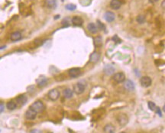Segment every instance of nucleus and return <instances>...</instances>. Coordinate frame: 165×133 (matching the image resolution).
Here are the masks:
<instances>
[{
  "mask_svg": "<svg viewBox=\"0 0 165 133\" xmlns=\"http://www.w3.org/2000/svg\"><path fill=\"white\" fill-rule=\"evenodd\" d=\"M30 109H31L32 110H34L36 113H40L41 112H43L44 109V103L41 102V100H37L35 102H34L31 106H30Z\"/></svg>",
  "mask_w": 165,
  "mask_h": 133,
  "instance_id": "f257e3e1",
  "label": "nucleus"
},
{
  "mask_svg": "<svg viewBox=\"0 0 165 133\" xmlns=\"http://www.w3.org/2000/svg\"><path fill=\"white\" fill-rule=\"evenodd\" d=\"M60 97V92L57 89H53L48 93V98L52 101H56Z\"/></svg>",
  "mask_w": 165,
  "mask_h": 133,
  "instance_id": "f03ea898",
  "label": "nucleus"
},
{
  "mask_svg": "<svg viewBox=\"0 0 165 133\" xmlns=\"http://www.w3.org/2000/svg\"><path fill=\"white\" fill-rule=\"evenodd\" d=\"M117 122L121 126H125L128 122V118L125 114H119L117 116Z\"/></svg>",
  "mask_w": 165,
  "mask_h": 133,
  "instance_id": "7ed1b4c3",
  "label": "nucleus"
},
{
  "mask_svg": "<svg viewBox=\"0 0 165 133\" xmlns=\"http://www.w3.org/2000/svg\"><path fill=\"white\" fill-rule=\"evenodd\" d=\"M151 83H152L151 79L147 76H144L143 77H142L140 80V84H141L142 87H145V88L149 87L151 85Z\"/></svg>",
  "mask_w": 165,
  "mask_h": 133,
  "instance_id": "20e7f679",
  "label": "nucleus"
},
{
  "mask_svg": "<svg viewBox=\"0 0 165 133\" xmlns=\"http://www.w3.org/2000/svg\"><path fill=\"white\" fill-rule=\"evenodd\" d=\"M85 88H86V86H85L82 83L79 82V83H77V84L74 85L73 91H74L77 94L80 95V94H82V93L84 92Z\"/></svg>",
  "mask_w": 165,
  "mask_h": 133,
  "instance_id": "39448f33",
  "label": "nucleus"
},
{
  "mask_svg": "<svg viewBox=\"0 0 165 133\" xmlns=\"http://www.w3.org/2000/svg\"><path fill=\"white\" fill-rule=\"evenodd\" d=\"M113 80L118 84H122L125 80V75L123 73H116L113 76Z\"/></svg>",
  "mask_w": 165,
  "mask_h": 133,
  "instance_id": "423d86ee",
  "label": "nucleus"
},
{
  "mask_svg": "<svg viewBox=\"0 0 165 133\" xmlns=\"http://www.w3.org/2000/svg\"><path fill=\"white\" fill-rule=\"evenodd\" d=\"M82 72L80 68H72L69 70V75L73 78H77L81 75Z\"/></svg>",
  "mask_w": 165,
  "mask_h": 133,
  "instance_id": "0eeeda50",
  "label": "nucleus"
},
{
  "mask_svg": "<svg viewBox=\"0 0 165 133\" xmlns=\"http://www.w3.org/2000/svg\"><path fill=\"white\" fill-rule=\"evenodd\" d=\"M37 114L38 113H36L35 111L29 108L25 112V118L28 120H34L36 118Z\"/></svg>",
  "mask_w": 165,
  "mask_h": 133,
  "instance_id": "6e6552de",
  "label": "nucleus"
},
{
  "mask_svg": "<svg viewBox=\"0 0 165 133\" xmlns=\"http://www.w3.org/2000/svg\"><path fill=\"white\" fill-rule=\"evenodd\" d=\"M124 87L126 90L128 91H133L135 89V84L133 83V81L130 80H125L124 81Z\"/></svg>",
  "mask_w": 165,
  "mask_h": 133,
  "instance_id": "1a4fd4ad",
  "label": "nucleus"
},
{
  "mask_svg": "<svg viewBox=\"0 0 165 133\" xmlns=\"http://www.w3.org/2000/svg\"><path fill=\"white\" fill-rule=\"evenodd\" d=\"M104 18L105 19V21L108 22H113L116 19V15L114 12H106L104 14Z\"/></svg>",
  "mask_w": 165,
  "mask_h": 133,
  "instance_id": "9d476101",
  "label": "nucleus"
},
{
  "mask_svg": "<svg viewBox=\"0 0 165 133\" xmlns=\"http://www.w3.org/2000/svg\"><path fill=\"white\" fill-rule=\"evenodd\" d=\"M122 5V2L120 0H112L110 2V7L114 10L119 9Z\"/></svg>",
  "mask_w": 165,
  "mask_h": 133,
  "instance_id": "9b49d317",
  "label": "nucleus"
},
{
  "mask_svg": "<svg viewBox=\"0 0 165 133\" xmlns=\"http://www.w3.org/2000/svg\"><path fill=\"white\" fill-rule=\"evenodd\" d=\"M71 22L75 26H82L83 24V19L79 16H75L72 19Z\"/></svg>",
  "mask_w": 165,
  "mask_h": 133,
  "instance_id": "f8f14e48",
  "label": "nucleus"
},
{
  "mask_svg": "<svg viewBox=\"0 0 165 133\" xmlns=\"http://www.w3.org/2000/svg\"><path fill=\"white\" fill-rule=\"evenodd\" d=\"M87 28H88L89 31L92 34H96L99 31L97 25L94 23H89L87 26Z\"/></svg>",
  "mask_w": 165,
  "mask_h": 133,
  "instance_id": "ddd939ff",
  "label": "nucleus"
},
{
  "mask_svg": "<svg viewBox=\"0 0 165 133\" xmlns=\"http://www.w3.org/2000/svg\"><path fill=\"white\" fill-rule=\"evenodd\" d=\"M103 130L105 133H115L116 132V127L112 124H107L104 126Z\"/></svg>",
  "mask_w": 165,
  "mask_h": 133,
  "instance_id": "4468645a",
  "label": "nucleus"
},
{
  "mask_svg": "<svg viewBox=\"0 0 165 133\" xmlns=\"http://www.w3.org/2000/svg\"><path fill=\"white\" fill-rule=\"evenodd\" d=\"M27 100L28 99L25 95H20L16 99V102L19 106H24L27 103Z\"/></svg>",
  "mask_w": 165,
  "mask_h": 133,
  "instance_id": "2eb2a0df",
  "label": "nucleus"
},
{
  "mask_svg": "<svg viewBox=\"0 0 165 133\" xmlns=\"http://www.w3.org/2000/svg\"><path fill=\"white\" fill-rule=\"evenodd\" d=\"M44 3L48 9H54L57 6V0H45Z\"/></svg>",
  "mask_w": 165,
  "mask_h": 133,
  "instance_id": "dca6fc26",
  "label": "nucleus"
},
{
  "mask_svg": "<svg viewBox=\"0 0 165 133\" xmlns=\"http://www.w3.org/2000/svg\"><path fill=\"white\" fill-rule=\"evenodd\" d=\"M100 54L95 51V52L92 53V54L90 55V58H89L90 62L91 63H97L98 61L100 60Z\"/></svg>",
  "mask_w": 165,
  "mask_h": 133,
  "instance_id": "f3484780",
  "label": "nucleus"
},
{
  "mask_svg": "<svg viewBox=\"0 0 165 133\" xmlns=\"http://www.w3.org/2000/svg\"><path fill=\"white\" fill-rule=\"evenodd\" d=\"M21 34L19 31H15V32H13L11 36H10V39L12 41H18L21 40Z\"/></svg>",
  "mask_w": 165,
  "mask_h": 133,
  "instance_id": "a211bd4d",
  "label": "nucleus"
},
{
  "mask_svg": "<svg viewBox=\"0 0 165 133\" xmlns=\"http://www.w3.org/2000/svg\"><path fill=\"white\" fill-rule=\"evenodd\" d=\"M104 72L107 75H111L115 72V67L111 64H107L104 67Z\"/></svg>",
  "mask_w": 165,
  "mask_h": 133,
  "instance_id": "6ab92c4d",
  "label": "nucleus"
},
{
  "mask_svg": "<svg viewBox=\"0 0 165 133\" xmlns=\"http://www.w3.org/2000/svg\"><path fill=\"white\" fill-rule=\"evenodd\" d=\"M63 96L67 99H71L73 96V91L70 88L65 89L63 90Z\"/></svg>",
  "mask_w": 165,
  "mask_h": 133,
  "instance_id": "aec40b11",
  "label": "nucleus"
},
{
  "mask_svg": "<svg viewBox=\"0 0 165 133\" xmlns=\"http://www.w3.org/2000/svg\"><path fill=\"white\" fill-rule=\"evenodd\" d=\"M36 82H37V84H38V87H44V86H45L46 84H47V79L45 77H40L37 80H36Z\"/></svg>",
  "mask_w": 165,
  "mask_h": 133,
  "instance_id": "412c9836",
  "label": "nucleus"
},
{
  "mask_svg": "<svg viewBox=\"0 0 165 133\" xmlns=\"http://www.w3.org/2000/svg\"><path fill=\"white\" fill-rule=\"evenodd\" d=\"M94 45L96 47H100L103 45V38L101 36H97L94 38Z\"/></svg>",
  "mask_w": 165,
  "mask_h": 133,
  "instance_id": "4be33fe9",
  "label": "nucleus"
},
{
  "mask_svg": "<svg viewBox=\"0 0 165 133\" xmlns=\"http://www.w3.org/2000/svg\"><path fill=\"white\" fill-rule=\"evenodd\" d=\"M17 108V103L13 101V100H11L9 101L8 103H7V109L9 110H14Z\"/></svg>",
  "mask_w": 165,
  "mask_h": 133,
  "instance_id": "5701e85b",
  "label": "nucleus"
},
{
  "mask_svg": "<svg viewBox=\"0 0 165 133\" xmlns=\"http://www.w3.org/2000/svg\"><path fill=\"white\" fill-rule=\"evenodd\" d=\"M148 107H149V109L151 111H155L156 108H157L156 104L154 102H151V101L148 102Z\"/></svg>",
  "mask_w": 165,
  "mask_h": 133,
  "instance_id": "b1692460",
  "label": "nucleus"
},
{
  "mask_svg": "<svg viewBox=\"0 0 165 133\" xmlns=\"http://www.w3.org/2000/svg\"><path fill=\"white\" fill-rule=\"evenodd\" d=\"M137 22H138L140 24H144L145 22V17L144 15H138V18H137Z\"/></svg>",
  "mask_w": 165,
  "mask_h": 133,
  "instance_id": "393cba45",
  "label": "nucleus"
},
{
  "mask_svg": "<svg viewBox=\"0 0 165 133\" xmlns=\"http://www.w3.org/2000/svg\"><path fill=\"white\" fill-rule=\"evenodd\" d=\"M66 9L67 10H70V11H73L77 9V6L73 4H68L66 5Z\"/></svg>",
  "mask_w": 165,
  "mask_h": 133,
  "instance_id": "a878e982",
  "label": "nucleus"
},
{
  "mask_svg": "<svg viewBox=\"0 0 165 133\" xmlns=\"http://www.w3.org/2000/svg\"><path fill=\"white\" fill-rule=\"evenodd\" d=\"M112 40H113L114 41H116V43H121V42H122V41L118 38V36H117V35H115V36L112 38Z\"/></svg>",
  "mask_w": 165,
  "mask_h": 133,
  "instance_id": "bb28decb",
  "label": "nucleus"
},
{
  "mask_svg": "<svg viewBox=\"0 0 165 133\" xmlns=\"http://www.w3.org/2000/svg\"><path fill=\"white\" fill-rule=\"evenodd\" d=\"M155 111H156V112H157L160 116H162V113H161V110H160V108L157 107V108H156V110H155Z\"/></svg>",
  "mask_w": 165,
  "mask_h": 133,
  "instance_id": "cd10ccee",
  "label": "nucleus"
},
{
  "mask_svg": "<svg viewBox=\"0 0 165 133\" xmlns=\"http://www.w3.org/2000/svg\"><path fill=\"white\" fill-rule=\"evenodd\" d=\"M30 133H42L41 130H39V129H32Z\"/></svg>",
  "mask_w": 165,
  "mask_h": 133,
  "instance_id": "c85d7f7f",
  "label": "nucleus"
},
{
  "mask_svg": "<svg viewBox=\"0 0 165 133\" xmlns=\"http://www.w3.org/2000/svg\"><path fill=\"white\" fill-rule=\"evenodd\" d=\"M4 108H5L4 107V104L2 103H0V113L4 111Z\"/></svg>",
  "mask_w": 165,
  "mask_h": 133,
  "instance_id": "c756f323",
  "label": "nucleus"
},
{
  "mask_svg": "<svg viewBox=\"0 0 165 133\" xmlns=\"http://www.w3.org/2000/svg\"><path fill=\"white\" fill-rule=\"evenodd\" d=\"M98 23H99V27H100V28H101V30L102 29H105V26L103 25V23H101V22H99V21H98Z\"/></svg>",
  "mask_w": 165,
  "mask_h": 133,
  "instance_id": "7c9ffc66",
  "label": "nucleus"
},
{
  "mask_svg": "<svg viewBox=\"0 0 165 133\" xmlns=\"http://www.w3.org/2000/svg\"><path fill=\"white\" fill-rule=\"evenodd\" d=\"M164 5H165V0H163L161 5H162V8H163V9H164Z\"/></svg>",
  "mask_w": 165,
  "mask_h": 133,
  "instance_id": "2f4dec72",
  "label": "nucleus"
},
{
  "mask_svg": "<svg viewBox=\"0 0 165 133\" xmlns=\"http://www.w3.org/2000/svg\"><path fill=\"white\" fill-rule=\"evenodd\" d=\"M158 0H149V2H151V3H155V2H157Z\"/></svg>",
  "mask_w": 165,
  "mask_h": 133,
  "instance_id": "473e14b6",
  "label": "nucleus"
},
{
  "mask_svg": "<svg viewBox=\"0 0 165 133\" xmlns=\"http://www.w3.org/2000/svg\"><path fill=\"white\" fill-rule=\"evenodd\" d=\"M120 133H125V132H120Z\"/></svg>",
  "mask_w": 165,
  "mask_h": 133,
  "instance_id": "72a5a7b5",
  "label": "nucleus"
}]
</instances>
